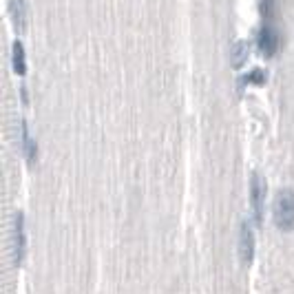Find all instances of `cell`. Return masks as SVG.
Segmentation results:
<instances>
[{"mask_svg": "<svg viewBox=\"0 0 294 294\" xmlns=\"http://www.w3.org/2000/svg\"><path fill=\"white\" fill-rule=\"evenodd\" d=\"M272 215L281 230L294 228V190L292 188H283L277 193L274 203H272Z\"/></svg>", "mask_w": 294, "mask_h": 294, "instance_id": "obj_1", "label": "cell"}, {"mask_svg": "<svg viewBox=\"0 0 294 294\" xmlns=\"http://www.w3.org/2000/svg\"><path fill=\"white\" fill-rule=\"evenodd\" d=\"M263 199H266V180L259 175L257 170L250 177V201L254 210V221H263Z\"/></svg>", "mask_w": 294, "mask_h": 294, "instance_id": "obj_2", "label": "cell"}, {"mask_svg": "<svg viewBox=\"0 0 294 294\" xmlns=\"http://www.w3.org/2000/svg\"><path fill=\"white\" fill-rule=\"evenodd\" d=\"M257 47H259L261 53L268 55V57H272V55L279 51V47H281V36H279V31L274 29L272 24H263V27L259 29V34H257Z\"/></svg>", "mask_w": 294, "mask_h": 294, "instance_id": "obj_3", "label": "cell"}, {"mask_svg": "<svg viewBox=\"0 0 294 294\" xmlns=\"http://www.w3.org/2000/svg\"><path fill=\"white\" fill-rule=\"evenodd\" d=\"M252 254H254V230L252 223L244 219L239 226V257L244 263H250Z\"/></svg>", "mask_w": 294, "mask_h": 294, "instance_id": "obj_4", "label": "cell"}, {"mask_svg": "<svg viewBox=\"0 0 294 294\" xmlns=\"http://www.w3.org/2000/svg\"><path fill=\"white\" fill-rule=\"evenodd\" d=\"M14 261L20 263L22 257H24V250H27V237H24V215L18 210L14 215Z\"/></svg>", "mask_w": 294, "mask_h": 294, "instance_id": "obj_5", "label": "cell"}, {"mask_svg": "<svg viewBox=\"0 0 294 294\" xmlns=\"http://www.w3.org/2000/svg\"><path fill=\"white\" fill-rule=\"evenodd\" d=\"M9 14H11V20H14V27L18 31H24L27 18H29L27 0H9Z\"/></svg>", "mask_w": 294, "mask_h": 294, "instance_id": "obj_6", "label": "cell"}, {"mask_svg": "<svg viewBox=\"0 0 294 294\" xmlns=\"http://www.w3.org/2000/svg\"><path fill=\"white\" fill-rule=\"evenodd\" d=\"M11 65H14V71L18 75H22L27 71V62H24V47L20 40H16L11 44Z\"/></svg>", "mask_w": 294, "mask_h": 294, "instance_id": "obj_7", "label": "cell"}, {"mask_svg": "<svg viewBox=\"0 0 294 294\" xmlns=\"http://www.w3.org/2000/svg\"><path fill=\"white\" fill-rule=\"evenodd\" d=\"M20 129H22V142H24V153H27V159L29 164L36 162V142L31 139V133H29V126H27V120L20 122Z\"/></svg>", "mask_w": 294, "mask_h": 294, "instance_id": "obj_8", "label": "cell"}, {"mask_svg": "<svg viewBox=\"0 0 294 294\" xmlns=\"http://www.w3.org/2000/svg\"><path fill=\"white\" fill-rule=\"evenodd\" d=\"M248 57V42L246 40H237L232 47V53H230V60H232V67H244Z\"/></svg>", "mask_w": 294, "mask_h": 294, "instance_id": "obj_9", "label": "cell"}, {"mask_svg": "<svg viewBox=\"0 0 294 294\" xmlns=\"http://www.w3.org/2000/svg\"><path fill=\"white\" fill-rule=\"evenodd\" d=\"M266 78H268V75H266L263 69H252V71H248L239 82H241V84H248V82H252V84H263Z\"/></svg>", "mask_w": 294, "mask_h": 294, "instance_id": "obj_10", "label": "cell"}, {"mask_svg": "<svg viewBox=\"0 0 294 294\" xmlns=\"http://www.w3.org/2000/svg\"><path fill=\"white\" fill-rule=\"evenodd\" d=\"M261 14L270 20L274 16V0H261Z\"/></svg>", "mask_w": 294, "mask_h": 294, "instance_id": "obj_11", "label": "cell"}]
</instances>
